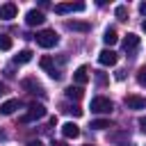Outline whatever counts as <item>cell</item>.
I'll return each instance as SVG.
<instances>
[{
    "label": "cell",
    "instance_id": "27",
    "mask_svg": "<svg viewBox=\"0 0 146 146\" xmlns=\"http://www.w3.org/2000/svg\"><path fill=\"white\" fill-rule=\"evenodd\" d=\"M2 94H7V84H5V82H0V96H2Z\"/></svg>",
    "mask_w": 146,
    "mask_h": 146
},
{
    "label": "cell",
    "instance_id": "14",
    "mask_svg": "<svg viewBox=\"0 0 146 146\" xmlns=\"http://www.w3.org/2000/svg\"><path fill=\"white\" fill-rule=\"evenodd\" d=\"M66 27L73 30V32H89L91 30L89 23H80V21H71V23H66Z\"/></svg>",
    "mask_w": 146,
    "mask_h": 146
},
{
    "label": "cell",
    "instance_id": "10",
    "mask_svg": "<svg viewBox=\"0 0 146 146\" xmlns=\"http://www.w3.org/2000/svg\"><path fill=\"white\" fill-rule=\"evenodd\" d=\"M73 80H75V84H78V87L87 84V82H89V68H87V66H78V68H75V73H73Z\"/></svg>",
    "mask_w": 146,
    "mask_h": 146
},
{
    "label": "cell",
    "instance_id": "4",
    "mask_svg": "<svg viewBox=\"0 0 146 146\" xmlns=\"http://www.w3.org/2000/svg\"><path fill=\"white\" fill-rule=\"evenodd\" d=\"M84 2H59L55 5V14H71V11H84Z\"/></svg>",
    "mask_w": 146,
    "mask_h": 146
},
{
    "label": "cell",
    "instance_id": "8",
    "mask_svg": "<svg viewBox=\"0 0 146 146\" xmlns=\"http://www.w3.org/2000/svg\"><path fill=\"white\" fill-rule=\"evenodd\" d=\"M41 68H46V71H48V75H50L52 80H59V78H62V73L55 68L52 57H41Z\"/></svg>",
    "mask_w": 146,
    "mask_h": 146
},
{
    "label": "cell",
    "instance_id": "15",
    "mask_svg": "<svg viewBox=\"0 0 146 146\" xmlns=\"http://www.w3.org/2000/svg\"><path fill=\"white\" fill-rule=\"evenodd\" d=\"M103 41H105V46H114V43L119 41L116 30H114V27H107V30H105V34H103Z\"/></svg>",
    "mask_w": 146,
    "mask_h": 146
},
{
    "label": "cell",
    "instance_id": "6",
    "mask_svg": "<svg viewBox=\"0 0 146 146\" xmlns=\"http://www.w3.org/2000/svg\"><path fill=\"white\" fill-rule=\"evenodd\" d=\"M46 21V16H43V11H39V9H30L27 14H25V23L30 25V27H34V25H41Z\"/></svg>",
    "mask_w": 146,
    "mask_h": 146
},
{
    "label": "cell",
    "instance_id": "5",
    "mask_svg": "<svg viewBox=\"0 0 146 146\" xmlns=\"http://www.w3.org/2000/svg\"><path fill=\"white\" fill-rule=\"evenodd\" d=\"M16 14H18V7H16L14 2L0 5V18H2V21H11V18H16Z\"/></svg>",
    "mask_w": 146,
    "mask_h": 146
},
{
    "label": "cell",
    "instance_id": "26",
    "mask_svg": "<svg viewBox=\"0 0 146 146\" xmlns=\"http://www.w3.org/2000/svg\"><path fill=\"white\" fill-rule=\"evenodd\" d=\"M125 78V71H116V80H123Z\"/></svg>",
    "mask_w": 146,
    "mask_h": 146
},
{
    "label": "cell",
    "instance_id": "24",
    "mask_svg": "<svg viewBox=\"0 0 146 146\" xmlns=\"http://www.w3.org/2000/svg\"><path fill=\"white\" fill-rule=\"evenodd\" d=\"M96 82H98V84H105L107 80H105V75H103V73H98V75H96Z\"/></svg>",
    "mask_w": 146,
    "mask_h": 146
},
{
    "label": "cell",
    "instance_id": "2",
    "mask_svg": "<svg viewBox=\"0 0 146 146\" xmlns=\"http://www.w3.org/2000/svg\"><path fill=\"white\" fill-rule=\"evenodd\" d=\"M34 39H36V43H39L41 48H52V46H57V41H59V36H57L55 30H41Z\"/></svg>",
    "mask_w": 146,
    "mask_h": 146
},
{
    "label": "cell",
    "instance_id": "7",
    "mask_svg": "<svg viewBox=\"0 0 146 146\" xmlns=\"http://www.w3.org/2000/svg\"><path fill=\"white\" fill-rule=\"evenodd\" d=\"M116 59H119V57H116V52H114V50H110V48H105V50H100V52H98V62H100L103 66H114V64H116Z\"/></svg>",
    "mask_w": 146,
    "mask_h": 146
},
{
    "label": "cell",
    "instance_id": "3",
    "mask_svg": "<svg viewBox=\"0 0 146 146\" xmlns=\"http://www.w3.org/2000/svg\"><path fill=\"white\" fill-rule=\"evenodd\" d=\"M43 116H46V107H43L41 103H34V105H30V107H27V112L21 116V121H23V123H32V121L43 119Z\"/></svg>",
    "mask_w": 146,
    "mask_h": 146
},
{
    "label": "cell",
    "instance_id": "13",
    "mask_svg": "<svg viewBox=\"0 0 146 146\" xmlns=\"http://www.w3.org/2000/svg\"><path fill=\"white\" fill-rule=\"evenodd\" d=\"M137 46H139V36L130 32V34H128V36L123 39V48H125L128 52H132V50H137Z\"/></svg>",
    "mask_w": 146,
    "mask_h": 146
},
{
    "label": "cell",
    "instance_id": "18",
    "mask_svg": "<svg viewBox=\"0 0 146 146\" xmlns=\"http://www.w3.org/2000/svg\"><path fill=\"white\" fill-rule=\"evenodd\" d=\"M91 128L94 130H105V128H112V125H110L107 119H96V121H91Z\"/></svg>",
    "mask_w": 146,
    "mask_h": 146
},
{
    "label": "cell",
    "instance_id": "20",
    "mask_svg": "<svg viewBox=\"0 0 146 146\" xmlns=\"http://www.w3.org/2000/svg\"><path fill=\"white\" fill-rule=\"evenodd\" d=\"M114 14H116V18H119V21H125V16H128V9H125V5H119V7L114 9Z\"/></svg>",
    "mask_w": 146,
    "mask_h": 146
},
{
    "label": "cell",
    "instance_id": "31",
    "mask_svg": "<svg viewBox=\"0 0 146 146\" xmlns=\"http://www.w3.org/2000/svg\"><path fill=\"white\" fill-rule=\"evenodd\" d=\"M87 146H91V144H87Z\"/></svg>",
    "mask_w": 146,
    "mask_h": 146
},
{
    "label": "cell",
    "instance_id": "21",
    "mask_svg": "<svg viewBox=\"0 0 146 146\" xmlns=\"http://www.w3.org/2000/svg\"><path fill=\"white\" fill-rule=\"evenodd\" d=\"M64 112H66V114H73V116H82V110H80L78 105H66Z\"/></svg>",
    "mask_w": 146,
    "mask_h": 146
},
{
    "label": "cell",
    "instance_id": "23",
    "mask_svg": "<svg viewBox=\"0 0 146 146\" xmlns=\"http://www.w3.org/2000/svg\"><path fill=\"white\" fill-rule=\"evenodd\" d=\"M139 130L146 135V116H141V119H139Z\"/></svg>",
    "mask_w": 146,
    "mask_h": 146
},
{
    "label": "cell",
    "instance_id": "12",
    "mask_svg": "<svg viewBox=\"0 0 146 146\" xmlns=\"http://www.w3.org/2000/svg\"><path fill=\"white\" fill-rule=\"evenodd\" d=\"M14 110H18V98H9V100H5L0 105V114H5V116L14 114Z\"/></svg>",
    "mask_w": 146,
    "mask_h": 146
},
{
    "label": "cell",
    "instance_id": "17",
    "mask_svg": "<svg viewBox=\"0 0 146 146\" xmlns=\"http://www.w3.org/2000/svg\"><path fill=\"white\" fill-rule=\"evenodd\" d=\"M64 94H66V98H73V100H80L84 91H82V87H78V84L73 87V84H71V87H66V91H64Z\"/></svg>",
    "mask_w": 146,
    "mask_h": 146
},
{
    "label": "cell",
    "instance_id": "30",
    "mask_svg": "<svg viewBox=\"0 0 146 146\" xmlns=\"http://www.w3.org/2000/svg\"><path fill=\"white\" fill-rule=\"evenodd\" d=\"M141 27H144V32H146V21H144V23H141Z\"/></svg>",
    "mask_w": 146,
    "mask_h": 146
},
{
    "label": "cell",
    "instance_id": "28",
    "mask_svg": "<svg viewBox=\"0 0 146 146\" xmlns=\"http://www.w3.org/2000/svg\"><path fill=\"white\" fill-rule=\"evenodd\" d=\"M139 11H141V14L146 16V2H141V5H139Z\"/></svg>",
    "mask_w": 146,
    "mask_h": 146
},
{
    "label": "cell",
    "instance_id": "22",
    "mask_svg": "<svg viewBox=\"0 0 146 146\" xmlns=\"http://www.w3.org/2000/svg\"><path fill=\"white\" fill-rule=\"evenodd\" d=\"M137 82H139L141 87H146V66H141V68L137 71Z\"/></svg>",
    "mask_w": 146,
    "mask_h": 146
},
{
    "label": "cell",
    "instance_id": "29",
    "mask_svg": "<svg viewBox=\"0 0 146 146\" xmlns=\"http://www.w3.org/2000/svg\"><path fill=\"white\" fill-rule=\"evenodd\" d=\"M52 146H66V144H64V141H55Z\"/></svg>",
    "mask_w": 146,
    "mask_h": 146
},
{
    "label": "cell",
    "instance_id": "25",
    "mask_svg": "<svg viewBox=\"0 0 146 146\" xmlns=\"http://www.w3.org/2000/svg\"><path fill=\"white\" fill-rule=\"evenodd\" d=\"M25 146H43V144H41V141H39V139H32V141H27V144H25Z\"/></svg>",
    "mask_w": 146,
    "mask_h": 146
},
{
    "label": "cell",
    "instance_id": "11",
    "mask_svg": "<svg viewBox=\"0 0 146 146\" xmlns=\"http://www.w3.org/2000/svg\"><path fill=\"white\" fill-rule=\"evenodd\" d=\"M62 135H64L66 139H75V137H80V128H78L73 121H66V123L62 125Z\"/></svg>",
    "mask_w": 146,
    "mask_h": 146
},
{
    "label": "cell",
    "instance_id": "16",
    "mask_svg": "<svg viewBox=\"0 0 146 146\" xmlns=\"http://www.w3.org/2000/svg\"><path fill=\"white\" fill-rule=\"evenodd\" d=\"M32 55H34V52L25 48V50H21L18 55H14V64H27V62L32 59Z\"/></svg>",
    "mask_w": 146,
    "mask_h": 146
},
{
    "label": "cell",
    "instance_id": "9",
    "mask_svg": "<svg viewBox=\"0 0 146 146\" xmlns=\"http://www.w3.org/2000/svg\"><path fill=\"white\" fill-rule=\"evenodd\" d=\"M125 105H128L130 110H146V98L130 94V96H125Z\"/></svg>",
    "mask_w": 146,
    "mask_h": 146
},
{
    "label": "cell",
    "instance_id": "1",
    "mask_svg": "<svg viewBox=\"0 0 146 146\" xmlns=\"http://www.w3.org/2000/svg\"><path fill=\"white\" fill-rule=\"evenodd\" d=\"M94 114H110L112 110H114V105H112V100L110 98H105V96H96V98H91V107H89Z\"/></svg>",
    "mask_w": 146,
    "mask_h": 146
},
{
    "label": "cell",
    "instance_id": "19",
    "mask_svg": "<svg viewBox=\"0 0 146 146\" xmlns=\"http://www.w3.org/2000/svg\"><path fill=\"white\" fill-rule=\"evenodd\" d=\"M0 50H11V36L0 34Z\"/></svg>",
    "mask_w": 146,
    "mask_h": 146
}]
</instances>
